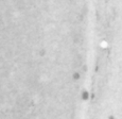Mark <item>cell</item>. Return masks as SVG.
<instances>
[{
	"label": "cell",
	"mask_w": 122,
	"mask_h": 119,
	"mask_svg": "<svg viewBox=\"0 0 122 119\" xmlns=\"http://www.w3.org/2000/svg\"><path fill=\"white\" fill-rule=\"evenodd\" d=\"M78 50L90 102L82 119H122V0H78Z\"/></svg>",
	"instance_id": "6da1fadb"
}]
</instances>
